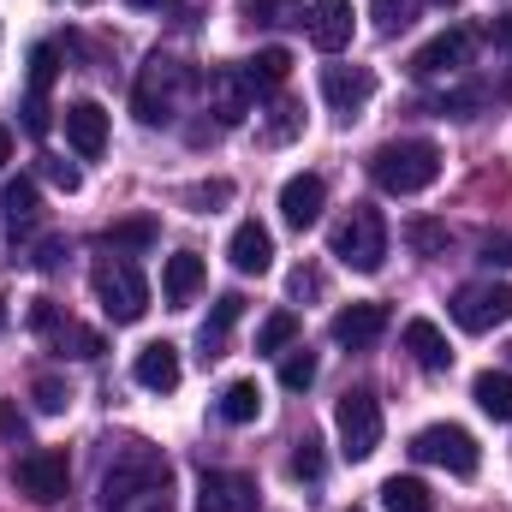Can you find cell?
Masks as SVG:
<instances>
[{"instance_id": "obj_6", "label": "cell", "mask_w": 512, "mask_h": 512, "mask_svg": "<svg viewBox=\"0 0 512 512\" xmlns=\"http://www.w3.org/2000/svg\"><path fill=\"white\" fill-rule=\"evenodd\" d=\"M334 435H340V453H346L352 465H364V459L382 447V399H376L370 387L340 393V405H334Z\"/></svg>"}, {"instance_id": "obj_36", "label": "cell", "mask_w": 512, "mask_h": 512, "mask_svg": "<svg viewBox=\"0 0 512 512\" xmlns=\"http://www.w3.org/2000/svg\"><path fill=\"white\" fill-rule=\"evenodd\" d=\"M30 399H36V411H48V417H60V411L72 405V387L60 382V376H36V387H30Z\"/></svg>"}, {"instance_id": "obj_35", "label": "cell", "mask_w": 512, "mask_h": 512, "mask_svg": "<svg viewBox=\"0 0 512 512\" xmlns=\"http://www.w3.org/2000/svg\"><path fill=\"white\" fill-rule=\"evenodd\" d=\"M286 471H292L298 483H316V477H322V441H316V435H304V441L292 447V459H286Z\"/></svg>"}, {"instance_id": "obj_52", "label": "cell", "mask_w": 512, "mask_h": 512, "mask_svg": "<svg viewBox=\"0 0 512 512\" xmlns=\"http://www.w3.org/2000/svg\"><path fill=\"white\" fill-rule=\"evenodd\" d=\"M435 6H459V0H435Z\"/></svg>"}, {"instance_id": "obj_42", "label": "cell", "mask_w": 512, "mask_h": 512, "mask_svg": "<svg viewBox=\"0 0 512 512\" xmlns=\"http://www.w3.org/2000/svg\"><path fill=\"white\" fill-rule=\"evenodd\" d=\"M370 12H376V24H382V30H399V24H411V18H405V12H411V0H376Z\"/></svg>"}, {"instance_id": "obj_17", "label": "cell", "mask_w": 512, "mask_h": 512, "mask_svg": "<svg viewBox=\"0 0 512 512\" xmlns=\"http://www.w3.org/2000/svg\"><path fill=\"white\" fill-rule=\"evenodd\" d=\"M399 346L417 358V370H429V376H441V370H453V346H447V334L429 322V316H411L405 328H399Z\"/></svg>"}, {"instance_id": "obj_14", "label": "cell", "mask_w": 512, "mask_h": 512, "mask_svg": "<svg viewBox=\"0 0 512 512\" xmlns=\"http://www.w3.org/2000/svg\"><path fill=\"white\" fill-rule=\"evenodd\" d=\"M203 90H209V114H215L221 126H239V120L251 114V102H256V90L245 84L239 66H215V72L203 78Z\"/></svg>"}, {"instance_id": "obj_46", "label": "cell", "mask_w": 512, "mask_h": 512, "mask_svg": "<svg viewBox=\"0 0 512 512\" xmlns=\"http://www.w3.org/2000/svg\"><path fill=\"white\" fill-rule=\"evenodd\" d=\"M292 292H298V298H304V292H322V274H316V268H298V274H292Z\"/></svg>"}, {"instance_id": "obj_30", "label": "cell", "mask_w": 512, "mask_h": 512, "mask_svg": "<svg viewBox=\"0 0 512 512\" xmlns=\"http://www.w3.org/2000/svg\"><path fill=\"white\" fill-rule=\"evenodd\" d=\"M48 340H54V352H60V358H102V334H96V328L60 322V328H54Z\"/></svg>"}, {"instance_id": "obj_39", "label": "cell", "mask_w": 512, "mask_h": 512, "mask_svg": "<svg viewBox=\"0 0 512 512\" xmlns=\"http://www.w3.org/2000/svg\"><path fill=\"white\" fill-rule=\"evenodd\" d=\"M48 126H54L48 96H36V90H30V96H24V131H30V137H48Z\"/></svg>"}, {"instance_id": "obj_51", "label": "cell", "mask_w": 512, "mask_h": 512, "mask_svg": "<svg viewBox=\"0 0 512 512\" xmlns=\"http://www.w3.org/2000/svg\"><path fill=\"white\" fill-rule=\"evenodd\" d=\"M0 334H6V298H0Z\"/></svg>"}, {"instance_id": "obj_33", "label": "cell", "mask_w": 512, "mask_h": 512, "mask_svg": "<svg viewBox=\"0 0 512 512\" xmlns=\"http://www.w3.org/2000/svg\"><path fill=\"white\" fill-rule=\"evenodd\" d=\"M292 340H298V316H292V310H274V316L256 328V352H286Z\"/></svg>"}, {"instance_id": "obj_50", "label": "cell", "mask_w": 512, "mask_h": 512, "mask_svg": "<svg viewBox=\"0 0 512 512\" xmlns=\"http://www.w3.org/2000/svg\"><path fill=\"white\" fill-rule=\"evenodd\" d=\"M131 6H167V0H131Z\"/></svg>"}, {"instance_id": "obj_5", "label": "cell", "mask_w": 512, "mask_h": 512, "mask_svg": "<svg viewBox=\"0 0 512 512\" xmlns=\"http://www.w3.org/2000/svg\"><path fill=\"white\" fill-rule=\"evenodd\" d=\"M90 286H96V298H102V316L114 322V328H131V322H143V310H149V286H143V274H137V262H96V274H90Z\"/></svg>"}, {"instance_id": "obj_3", "label": "cell", "mask_w": 512, "mask_h": 512, "mask_svg": "<svg viewBox=\"0 0 512 512\" xmlns=\"http://www.w3.org/2000/svg\"><path fill=\"white\" fill-rule=\"evenodd\" d=\"M334 256L352 268V274H376L387 262V221H382V209H370V203H352V215L334 227Z\"/></svg>"}, {"instance_id": "obj_26", "label": "cell", "mask_w": 512, "mask_h": 512, "mask_svg": "<svg viewBox=\"0 0 512 512\" xmlns=\"http://www.w3.org/2000/svg\"><path fill=\"white\" fill-rule=\"evenodd\" d=\"M382 507L387 512H435V495L423 477H387L382 483Z\"/></svg>"}, {"instance_id": "obj_7", "label": "cell", "mask_w": 512, "mask_h": 512, "mask_svg": "<svg viewBox=\"0 0 512 512\" xmlns=\"http://www.w3.org/2000/svg\"><path fill=\"white\" fill-rule=\"evenodd\" d=\"M411 459H417V465H441V471H453V477H477L483 447H477V435L459 429V423H429V429L411 435Z\"/></svg>"}, {"instance_id": "obj_54", "label": "cell", "mask_w": 512, "mask_h": 512, "mask_svg": "<svg viewBox=\"0 0 512 512\" xmlns=\"http://www.w3.org/2000/svg\"><path fill=\"white\" fill-rule=\"evenodd\" d=\"M346 512H364V507H346Z\"/></svg>"}, {"instance_id": "obj_38", "label": "cell", "mask_w": 512, "mask_h": 512, "mask_svg": "<svg viewBox=\"0 0 512 512\" xmlns=\"http://www.w3.org/2000/svg\"><path fill=\"white\" fill-rule=\"evenodd\" d=\"M42 179H48L54 191H66V197H72V191L84 185V173H78L72 161H60V155H42Z\"/></svg>"}, {"instance_id": "obj_27", "label": "cell", "mask_w": 512, "mask_h": 512, "mask_svg": "<svg viewBox=\"0 0 512 512\" xmlns=\"http://www.w3.org/2000/svg\"><path fill=\"white\" fill-rule=\"evenodd\" d=\"M239 18L262 24V30H280V24H304V6L298 0H239Z\"/></svg>"}, {"instance_id": "obj_53", "label": "cell", "mask_w": 512, "mask_h": 512, "mask_svg": "<svg viewBox=\"0 0 512 512\" xmlns=\"http://www.w3.org/2000/svg\"><path fill=\"white\" fill-rule=\"evenodd\" d=\"M507 364H512V340H507Z\"/></svg>"}, {"instance_id": "obj_12", "label": "cell", "mask_w": 512, "mask_h": 512, "mask_svg": "<svg viewBox=\"0 0 512 512\" xmlns=\"http://www.w3.org/2000/svg\"><path fill=\"white\" fill-rule=\"evenodd\" d=\"M370 96H376V72H370V66H322V102H328L334 114L352 120Z\"/></svg>"}, {"instance_id": "obj_2", "label": "cell", "mask_w": 512, "mask_h": 512, "mask_svg": "<svg viewBox=\"0 0 512 512\" xmlns=\"http://www.w3.org/2000/svg\"><path fill=\"white\" fill-rule=\"evenodd\" d=\"M370 179L393 191V197H417L441 179V149L429 137H399V143H382L370 155Z\"/></svg>"}, {"instance_id": "obj_23", "label": "cell", "mask_w": 512, "mask_h": 512, "mask_svg": "<svg viewBox=\"0 0 512 512\" xmlns=\"http://www.w3.org/2000/svg\"><path fill=\"white\" fill-rule=\"evenodd\" d=\"M155 239H161V221H155V215H126V221H114V227L102 233V251H108V256H126V262H131V256L149 251Z\"/></svg>"}, {"instance_id": "obj_24", "label": "cell", "mask_w": 512, "mask_h": 512, "mask_svg": "<svg viewBox=\"0 0 512 512\" xmlns=\"http://www.w3.org/2000/svg\"><path fill=\"white\" fill-rule=\"evenodd\" d=\"M245 316V298L239 292H221L215 298V310H209V322H203V364H215V358H227V334H233V322Z\"/></svg>"}, {"instance_id": "obj_10", "label": "cell", "mask_w": 512, "mask_h": 512, "mask_svg": "<svg viewBox=\"0 0 512 512\" xmlns=\"http://www.w3.org/2000/svg\"><path fill=\"white\" fill-rule=\"evenodd\" d=\"M197 512H256V477H245V471H203Z\"/></svg>"}, {"instance_id": "obj_43", "label": "cell", "mask_w": 512, "mask_h": 512, "mask_svg": "<svg viewBox=\"0 0 512 512\" xmlns=\"http://www.w3.org/2000/svg\"><path fill=\"white\" fill-rule=\"evenodd\" d=\"M24 435H30V423H24V411L6 399V405H0V441H24Z\"/></svg>"}, {"instance_id": "obj_25", "label": "cell", "mask_w": 512, "mask_h": 512, "mask_svg": "<svg viewBox=\"0 0 512 512\" xmlns=\"http://www.w3.org/2000/svg\"><path fill=\"white\" fill-rule=\"evenodd\" d=\"M471 399L483 405V417L512 423V376H507V370H483V376L471 382Z\"/></svg>"}, {"instance_id": "obj_9", "label": "cell", "mask_w": 512, "mask_h": 512, "mask_svg": "<svg viewBox=\"0 0 512 512\" xmlns=\"http://www.w3.org/2000/svg\"><path fill=\"white\" fill-rule=\"evenodd\" d=\"M447 310H453V322H459L465 334H489V328L512 322V286H507V280H477V286H459Z\"/></svg>"}, {"instance_id": "obj_18", "label": "cell", "mask_w": 512, "mask_h": 512, "mask_svg": "<svg viewBox=\"0 0 512 512\" xmlns=\"http://www.w3.org/2000/svg\"><path fill=\"white\" fill-rule=\"evenodd\" d=\"M179 376H185V370H179V346H173V340H149V346L131 358V382L149 387V393H173Z\"/></svg>"}, {"instance_id": "obj_28", "label": "cell", "mask_w": 512, "mask_h": 512, "mask_svg": "<svg viewBox=\"0 0 512 512\" xmlns=\"http://www.w3.org/2000/svg\"><path fill=\"white\" fill-rule=\"evenodd\" d=\"M239 72H245V84H251V90H274V84H286L292 54H286V48H262V54H256V60H245Z\"/></svg>"}, {"instance_id": "obj_15", "label": "cell", "mask_w": 512, "mask_h": 512, "mask_svg": "<svg viewBox=\"0 0 512 512\" xmlns=\"http://www.w3.org/2000/svg\"><path fill=\"white\" fill-rule=\"evenodd\" d=\"M471 60V36L465 30H441V36H429L417 54H411V78H447V72H459Z\"/></svg>"}, {"instance_id": "obj_45", "label": "cell", "mask_w": 512, "mask_h": 512, "mask_svg": "<svg viewBox=\"0 0 512 512\" xmlns=\"http://www.w3.org/2000/svg\"><path fill=\"white\" fill-rule=\"evenodd\" d=\"M30 328H36V334H54V328H60V310H54L48 298H36V304H30Z\"/></svg>"}, {"instance_id": "obj_16", "label": "cell", "mask_w": 512, "mask_h": 512, "mask_svg": "<svg viewBox=\"0 0 512 512\" xmlns=\"http://www.w3.org/2000/svg\"><path fill=\"white\" fill-rule=\"evenodd\" d=\"M304 30L322 54H346L352 48V0H310Z\"/></svg>"}, {"instance_id": "obj_4", "label": "cell", "mask_w": 512, "mask_h": 512, "mask_svg": "<svg viewBox=\"0 0 512 512\" xmlns=\"http://www.w3.org/2000/svg\"><path fill=\"white\" fill-rule=\"evenodd\" d=\"M179 90H185V66L173 54H149L143 72H137V84H131V114L143 126H167L173 108H179Z\"/></svg>"}, {"instance_id": "obj_1", "label": "cell", "mask_w": 512, "mask_h": 512, "mask_svg": "<svg viewBox=\"0 0 512 512\" xmlns=\"http://www.w3.org/2000/svg\"><path fill=\"white\" fill-rule=\"evenodd\" d=\"M102 507L108 512H173V465L149 441H126L120 459L102 477Z\"/></svg>"}, {"instance_id": "obj_41", "label": "cell", "mask_w": 512, "mask_h": 512, "mask_svg": "<svg viewBox=\"0 0 512 512\" xmlns=\"http://www.w3.org/2000/svg\"><path fill=\"white\" fill-rule=\"evenodd\" d=\"M483 262L489 268H512V233H483Z\"/></svg>"}, {"instance_id": "obj_29", "label": "cell", "mask_w": 512, "mask_h": 512, "mask_svg": "<svg viewBox=\"0 0 512 512\" xmlns=\"http://www.w3.org/2000/svg\"><path fill=\"white\" fill-rule=\"evenodd\" d=\"M405 245H411L417 256H429V262H435V256H447L453 233H447L441 221H429V215H411V221H405Z\"/></svg>"}, {"instance_id": "obj_44", "label": "cell", "mask_w": 512, "mask_h": 512, "mask_svg": "<svg viewBox=\"0 0 512 512\" xmlns=\"http://www.w3.org/2000/svg\"><path fill=\"white\" fill-rule=\"evenodd\" d=\"M292 131H298V108H292V102H280V108H274V120H268V137L280 143V137H292Z\"/></svg>"}, {"instance_id": "obj_40", "label": "cell", "mask_w": 512, "mask_h": 512, "mask_svg": "<svg viewBox=\"0 0 512 512\" xmlns=\"http://www.w3.org/2000/svg\"><path fill=\"white\" fill-rule=\"evenodd\" d=\"M191 203H197V209H209V215H215V209H221V203H233V185H227V179H209V185H197V191H191Z\"/></svg>"}, {"instance_id": "obj_22", "label": "cell", "mask_w": 512, "mask_h": 512, "mask_svg": "<svg viewBox=\"0 0 512 512\" xmlns=\"http://www.w3.org/2000/svg\"><path fill=\"white\" fill-rule=\"evenodd\" d=\"M36 215H42L36 179H0V221L12 227V239H18V233H30V227H36Z\"/></svg>"}, {"instance_id": "obj_32", "label": "cell", "mask_w": 512, "mask_h": 512, "mask_svg": "<svg viewBox=\"0 0 512 512\" xmlns=\"http://www.w3.org/2000/svg\"><path fill=\"white\" fill-rule=\"evenodd\" d=\"M310 382H316V352H310V346H286V358H280V387H286V393H304Z\"/></svg>"}, {"instance_id": "obj_19", "label": "cell", "mask_w": 512, "mask_h": 512, "mask_svg": "<svg viewBox=\"0 0 512 512\" xmlns=\"http://www.w3.org/2000/svg\"><path fill=\"white\" fill-rule=\"evenodd\" d=\"M66 143H72L78 161H96L108 149V114H102V102H72L66 108Z\"/></svg>"}, {"instance_id": "obj_21", "label": "cell", "mask_w": 512, "mask_h": 512, "mask_svg": "<svg viewBox=\"0 0 512 512\" xmlns=\"http://www.w3.org/2000/svg\"><path fill=\"white\" fill-rule=\"evenodd\" d=\"M227 256H233L239 274H268V268H274V239H268V227H262V221H239L233 239H227Z\"/></svg>"}, {"instance_id": "obj_48", "label": "cell", "mask_w": 512, "mask_h": 512, "mask_svg": "<svg viewBox=\"0 0 512 512\" xmlns=\"http://www.w3.org/2000/svg\"><path fill=\"white\" fill-rule=\"evenodd\" d=\"M495 42H512V12H501V18H495Z\"/></svg>"}, {"instance_id": "obj_11", "label": "cell", "mask_w": 512, "mask_h": 512, "mask_svg": "<svg viewBox=\"0 0 512 512\" xmlns=\"http://www.w3.org/2000/svg\"><path fill=\"white\" fill-rule=\"evenodd\" d=\"M328 334H334V346H352V352L376 346V340L387 334V304H376V298H364V304H346V310H334Z\"/></svg>"}, {"instance_id": "obj_34", "label": "cell", "mask_w": 512, "mask_h": 512, "mask_svg": "<svg viewBox=\"0 0 512 512\" xmlns=\"http://www.w3.org/2000/svg\"><path fill=\"white\" fill-rule=\"evenodd\" d=\"M54 72H60V48H54V42H36V48H30V90L48 96Z\"/></svg>"}, {"instance_id": "obj_20", "label": "cell", "mask_w": 512, "mask_h": 512, "mask_svg": "<svg viewBox=\"0 0 512 512\" xmlns=\"http://www.w3.org/2000/svg\"><path fill=\"white\" fill-rule=\"evenodd\" d=\"M203 280H209L203 256H197V251H173V256H167V268H161V298H167L173 310H185V304L203 292Z\"/></svg>"}, {"instance_id": "obj_13", "label": "cell", "mask_w": 512, "mask_h": 512, "mask_svg": "<svg viewBox=\"0 0 512 512\" xmlns=\"http://www.w3.org/2000/svg\"><path fill=\"white\" fill-rule=\"evenodd\" d=\"M322 209H328V185H322V173H292L286 185H280V221L286 227H316L322 221Z\"/></svg>"}, {"instance_id": "obj_31", "label": "cell", "mask_w": 512, "mask_h": 512, "mask_svg": "<svg viewBox=\"0 0 512 512\" xmlns=\"http://www.w3.org/2000/svg\"><path fill=\"white\" fill-rule=\"evenodd\" d=\"M256 411H262V387L256 382H227V393H221V417H227V423H256Z\"/></svg>"}, {"instance_id": "obj_49", "label": "cell", "mask_w": 512, "mask_h": 512, "mask_svg": "<svg viewBox=\"0 0 512 512\" xmlns=\"http://www.w3.org/2000/svg\"><path fill=\"white\" fill-rule=\"evenodd\" d=\"M12 143H18V137H12V131L0 126V167H6V161H12Z\"/></svg>"}, {"instance_id": "obj_8", "label": "cell", "mask_w": 512, "mask_h": 512, "mask_svg": "<svg viewBox=\"0 0 512 512\" xmlns=\"http://www.w3.org/2000/svg\"><path fill=\"white\" fill-rule=\"evenodd\" d=\"M12 483H18V495H24V501H36V507H54V501H66L72 459H66L60 447H36V453H24V459L12 465Z\"/></svg>"}, {"instance_id": "obj_37", "label": "cell", "mask_w": 512, "mask_h": 512, "mask_svg": "<svg viewBox=\"0 0 512 512\" xmlns=\"http://www.w3.org/2000/svg\"><path fill=\"white\" fill-rule=\"evenodd\" d=\"M477 108H483V90H453V96H441V102H435V114H441V120H471Z\"/></svg>"}, {"instance_id": "obj_47", "label": "cell", "mask_w": 512, "mask_h": 512, "mask_svg": "<svg viewBox=\"0 0 512 512\" xmlns=\"http://www.w3.org/2000/svg\"><path fill=\"white\" fill-rule=\"evenodd\" d=\"M60 256H66V245H60V239H48V245L36 251V268H60Z\"/></svg>"}]
</instances>
